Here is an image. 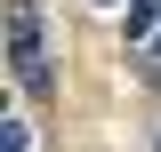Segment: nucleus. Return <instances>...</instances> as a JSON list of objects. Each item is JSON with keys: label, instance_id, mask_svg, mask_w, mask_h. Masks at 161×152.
Returning <instances> with one entry per match:
<instances>
[{"label": "nucleus", "instance_id": "nucleus-1", "mask_svg": "<svg viewBox=\"0 0 161 152\" xmlns=\"http://www.w3.org/2000/svg\"><path fill=\"white\" fill-rule=\"evenodd\" d=\"M8 72L32 104H48L57 72H48V32H40V0H8Z\"/></svg>", "mask_w": 161, "mask_h": 152}, {"label": "nucleus", "instance_id": "nucleus-5", "mask_svg": "<svg viewBox=\"0 0 161 152\" xmlns=\"http://www.w3.org/2000/svg\"><path fill=\"white\" fill-rule=\"evenodd\" d=\"M105 8H113V0H105Z\"/></svg>", "mask_w": 161, "mask_h": 152}, {"label": "nucleus", "instance_id": "nucleus-2", "mask_svg": "<svg viewBox=\"0 0 161 152\" xmlns=\"http://www.w3.org/2000/svg\"><path fill=\"white\" fill-rule=\"evenodd\" d=\"M153 24H161V0H129V48H153Z\"/></svg>", "mask_w": 161, "mask_h": 152}, {"label": "nucleus", "instance_id": "nucleus-3", "mask_svg": "<svg viewBox=\"0 0 161 152\" xmlns=\"http://www.w3.org/2000/svg\"><path fill=\"white\" fill-rule=\"evenodd\" d=\"M8 152H32V128L24 120H8Z\"/></svg>", "mask_w": 161, "mask_h": 152}, {"label": "nucleus", "instance_id": "nucleus-4", "mask_svg": "<svg viewBox=\"0 0 161 152\" xmlns=\"http://www.w3.org/2000/svg\"><path fill=\"white\" fill-rule=\"evenodd\" d=\"M145 80L161 88V32H153V48H145Z\"/></svg>", "mask_w": 161, "mask_h": 152}]
</instances>
